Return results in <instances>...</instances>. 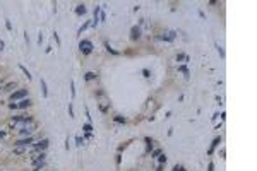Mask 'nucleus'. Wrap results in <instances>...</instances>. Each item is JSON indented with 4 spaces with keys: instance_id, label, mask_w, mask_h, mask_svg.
Listing matches in <instances>:
<instances>
[{
    "instance_id": "f257e3e1",
    "label": "nucleus",
    "mask_w": 257,
    "mask_h": 171,
    "mask_svg": "<svg viewBox=\"0 0 257 171\" xmlns=\"http://www.w3.org/2000/svg\"><path fill=\"white\" fill-rule=\"evenodd\" d=\"M79 48H81V51H82V53L87 55V53H91V50H93V43L89 39H82V41L79 43Z\"/></svg>"
},
{
    "instance_id": "f03ea898",
    "label": "nucleus",
    "mask_w": 257,
    "mask_h": 171,
    "mask_svg": "<svg viewBox=\"0 0 257 171\" xmlns=\"http://www.w3.org/2000/svg\"><path fill=\"white\" fill-rule=\"evenodd\" d=\"M26 94H27V89H21V91H16L10 98H12V101H14V99H21V98H24Z\"/></svg>"
},
{
    "instance_id": "7ed1b4c3",
    "label": "nucleus",
    "mask_w": 257,
    "mask_h": 171,
    "mask_svg": "<svg viewBox=\"0 0 257 171\" xmlns=\"http://www.w3.org/2000/svg\"><path fill=\"white\" fill-rule=\"evenodd\" d=\"M34 147L38 149V151H40V149H41V151H43V149H46V147H48V139H43V140H40L38 144H34Z\"/></svg>"
},
{
    "instance_id": "20e7f679",
    "label": "nucleus",
    "mask_w": 257,
    "mask_h": 171,
    "mask_svg": "<svg viewBox=\"0 0 257 171\" xmlns=\"http://www.w3.org/2000/svg\"><path fill=\"white\" fill-rule=\"evenodd\" d=\"M130 33H132V34H130V38H132V39H137L139 36H141V29H139L137 26L132 27V31H130Z\"/></svg>"
},
{
    "instance_id": "39448f33",
    "label": "nucleus",
    "mask_w": 257,
    "mask_h": 171,
    "mask_svg": "<svg viewBox=\"0 0 257 171\" xmlns=\"http://www.w3.org/2000/svg\"><path fill=\"white\" fill-rule=\"evenodd\" d=\"M31 142H33V139H31V137H27V139H23V140H17V142H16V145H17V147H23V145L31 144Z\"/></svg>"
},
{
    "instance_id": "423d86ee",
    "label": "nucleus",
    "mask_w": 257,
    "mask_h": 171,
    "mask_svg": "<svg viewBox=\"0 0 257 171\" xmlns=\"http://www.w3.org/2000/svg\"><path fill=\"white\" fill-rule=\"evenodd\" d=\"M40 84H41V89H43V96H48V89H46V82H45V79H40Z\"/></svg>"
},
{
    "instance_id": "0eeeda50",
    "label": "nucleus",
    "mask_w": 257,
    "mask_h": 171,
    "mask_svg": "<svg viewBox=\"0 0 257 171\" xmlns=\"http://www.w3.org/2000/svg\"><path fill=\"white\" fill-rule=\"evenodd\" d=\"M163 39H166V41H173V39H175V33H173V31L166 33L165 36H163Z\"/></svg>"
},
{
    "instance_id": "6e6552de",
    "label": "nucleus",
    "mask_w": 257,
    "mask_h": 171,
    "mask_svg": "<svg viewBox=\"0 0 257 171\" xmlns=\"http://www.w3.org/2000/svg\"><path fill=\"white\" fill-rule=\"evenodd\" d=\"M17 106H19V108H27V106H31V101H29V99H23Z\"/></svg>"
},
{
    "instance_id": "1a4fd4ad",
    "label": "nucleus",
    "mask_w": 257,
    "mask_h": 171,
    "mask_svg": "<svg viewBox=\"0 0 257 171\" xmlns=\"http://www.w3.org/2000/svg\"><path fill=\"white\" fill-rule=\"evenodd\" d=\"M84 79H86V81H93V79H96V72H87V74L84 75Z\"/></svg>"
},
{
    "instance_id": "9d476101",
    "label": "nucleus",
    "mask_w": 257,
    "mask_h": 171,
    "mask_svg": "<svg viewBox=\"0 0 257 171\" xmlns=\"http://www.w3.org/2000/svg\"><path fill=\"white\" fill-rule=\"evenodd\" d=\"M86 12V7L84 5H77V9H76V14L77 16H81V14H84Z\"/></svg>"
},
{
    "instance_id": "9b49d317",
    "label": "nucleus",
    "mask_w": 257,
    "mask_h": 171,
    "mask_svg": "<svg viewBox=\"0 0 257 171\" xmlns=\"http://www.w3.org/2000/svg\"><path fill=\"white\" fill-rule=\"evenodd\" d=\"M19 68H21V70H23V72H24V75L27 77V79H31V74H29V70H27L26 67H23V65H19Z\"/></svg>"
},
{
    "instance_id": "f8f14e48",
    "label": "nucleus",
    "mask_w": 257,
    "mask_h": 171,
    "mask_svg": "<svg viewBox=\"0 0 257 171\" xmlns=\"http://www.w3.org/2000/svg\"><path fill=\"white\" fill-rule=\"evenodd\" d=\"M82 130H84V132H86V133H91V132H93V127H91V125H89V123H86V125H84V127H82Z\"/></svg>"
},
{
    "instance_id": "ddd939ff",
    "label": "nucleus",
    "mask_w": 257,
    "mask_h": 171,
    "mask_svg": "<svg viewBox=\"0 0 257 171\" xmlns=\"http://www.w3.org/2000/svg\"><path fill=\"white\" fill-rule=\"evenodd\" d=\"M218 144H219V137H216L214 140H212V144H211V149H209V152H212V149H214V147H216Z\"/></svg>"
},
{
    "instance_id": "4468645a",
    "label": "nucleus",
    "mask_w": 257,
    "mask_h": 171,
    "mask_svg": "<svg viewBox=\"0 0 257 171\" xmlns=\"http://www.w3.org/2000/svg\"><path fill=\"white\" fill-rule=\"evenodd\" d=\"M105 46H106V50H108V51H110V53H113V55H118V51H115V50H113V48H110V45H108V43H106V45H105Z\"/></svg>"
},
{
    "instance_id": "2eb2a0df",
    "label": "nucleus",
    "mask_w": 257,
    "mask_h": 171,
    "mask_svg": "<svg viewBox=\"0 0 257 171\" xmlns=\"http://www.w3.org/2000/svg\"><path fill=\"white\" fill-rule=\"evenodd\" d=\"M115 122H117V123H125V118H122V116H115Z\"/></svg>"
},
{
    "instance_id": "dca6fc26",
    "label": "nucleus",
    "mask_w": 257,
    "mask_h": 171,
    "mask_svg": "<svg viewBox=\"0 0 257 171\" xmlns=\"http://www.w3.org/2000/svg\"><path fill=\"white\" fill-rule=\"evenodd\" d=\"M21 133H23V135H31V130H29V128H23Z\"/></svg>"
},
{
    "instance_id": "f3484780",
    "label": "nucleus",
    "mask_w": 257,
    "mask_h": 171,
    "mask_svg": "<svg viewBox=\"0 0 257 171\" xmlns=\"http://www.w3.org/2000/svg\"><path fill=\"white\" fill-rule=\"evenodd\" d=\"M70 87H72V96H76V84H74V81L70 82Z\"/></svg>"
},
{
    "instance_id": "a211bd4d",
    "label": "nucleus",
    "mask_w": 257,
    "mask_h": 171,
    "mask_svg": "<svg viewBox=\"0 0 257 171\" xmlns=\"http://www.w3.org/2000/svg\"><path fill=\"white\" fill-rule=\"evenodd\" d=\"M23 152H24V149H23V147H17L16 151H14V154H23Z\"/></svg>"
},
{
    "instance_id": "6ab92c4d",
    "label": "nucleus",
    "mask_w": 257,
    "mask_h": 171,
    "mask_svg": "<svg viewBox=\"0 0 257 171\" xmlns=\"http://www.w3.org/2000/svg\"><path fill=\"white\" fill-rule=\"evenodd\" d=\"M86 27H89V22H86V24H82V27H81V29H79V34L82 33V31L86 29Z\"/></svg>"
},
{
    "instance_id": "aec40b11",
    "label": "nucleus",
    "mask_w": 257,
    "mask_h": 171,
    "mask_svg": "<svg viewBox=\"0 0 257 171\" xmlns=\"http://www.w3.org/2000/svg\"><path fill=\"white\" fill-rule=\"evenodd\" d=\"M159 162L163 164V162H166V156H159Z\"/></svg>"
},
{
    "instance_id": "412c9836",
    "label": "nucleus",
    "mask_w": 257,
    "mask_h": 171,
    "mask_svg": "<svg viewBox=\"0 0 257 171\" xmlns=\"http://www.w3.org/2000/svg\"><path fill=\"white\" fill-rule=\"evenodd\" d=\"M69 115L74 116V110H72V104H69Z\"/></svg>"
},
{
    "instance_id": "4be33fe9",
    "label": "nucleus",
    "mask_w": 257,
    "mask_h": 171,
    "mask_svg": "<svg viewBox=\"0 0 257 171\" xmlns=\"http://www.w3.org/2000/svg\"><path fill=\"white\" fill-rule=\"evenodd\" d=\"M53 38H55V41L58 43V45H60V38H58V34H57V33H53Z\"/></svg>"
},
{
    "instance_id": "5701e85b",
    "label": "nucleus",
    "mask_w": 257,
    "mask_h": 171,
    "mask_svg": "<svg viewBox=\"0 0 257 171\" xmlns=\"http://www.w3.org/2000/svg\"><path fill=\"white\" fill-rule=\"evenodd\" d=\"M159 154H161V151H159V149H156V151L153 152V158H156V156H159Z\"/></svg>"
},
{
    "instance_id": "b1692460",
    "label": "nucleus",
    "mask_w": 257,
    "mask_h": 171,
    "mask_svg": "<svg viewBox=\"0 0 257 171\" xmlns=\"http://www.w3.org/2000/svg\"><path fill=\"white\" fill-rule=\"evenodd\" d=\"M76 142H77V145H82V139L81 137H76Z\"/></svg>"
},
{
    "instance_id": "393cba45",
    "label": "nucleus",
    "mask_w": 257,
    "mask_h": 171,
    "mask_svg": "<svg viewBox=\"0 0 257 171\" xmlns=\"http://www.w3.org/2000/svg\"><path fill=\"white\" fill-rule=\"evenodd\" d=\"M173 171H185V169H183L182 166H178V164H177V166H175V169H173Z\"/></svg>"
},
{
    "instance_id": "a878e982",
    "label": "nucleus",
    "mask_w": 257,
    "mask_h": 171,
    "mask_svg": "<svg viewBox=\"0 0 257 171\" xmlns=\"http://www.w3.org/2000/svg\"><path fill=\"white\" fill-rule=\"evenodd\" d=\"M142 74H144V77H149V70H148V68H144V70H142Z\"/></svg>"
},
{
    "instance_id": "bb28decb",
    "label": "nucleus",
    "mask_w": 257,
    "mask_h": 171,
    "mask_svg": "<svg viewBox=\"0 0 257 171\" xmlns=\"http://www.w3.org/2000/svg\"><path fill=\"white\" fill-rule=\"evenodd\" d=\"M9 106H10V110H16V108H19V106H17V104H16V103H10V104H9Z\"/></svg>"
},
{
    "instance_id": "cd10ccee",
    "label": "nucleus",
    "mask_w": 257,
    "mask_h": 171,
    "mask_svg": "<svg viewBox=\"0 0 257 171\" xmlns=\"http://www.w3.org/2000/svg\"><path fill=\"white\" fill-rule=\"evenodd\" d=\"M180 70H182V72L185 74V75H189V72H187V68H185V67H180Z\"/></svg>"
},
{
    "instance_id": "c85d7f7f",
    "label": "nucleus",
    "mask_w": 257,
    "mask_h": 171,
    "mask_svg": "<svg viewBox=\"0 0 257 171\" xmlns=\"http://www.w3.org/2000/svg\"><path fill=\"white\" fill-rule=\"evenodd\" d=\"M2 48H4V41H2V39H0V50H2Z\"/></svg>"
},
{
    "instance_id": "c756f323",
    "label": "nucleus",
    "mask_w": 257,
    "mask_h": 171,
    "mask_svg": "<svg viewBox=\"0 0 257 171\" xmlns=\"http://www.w3.org/2000/svg\"><path fill=\"white\" fill-rule=\"evenodd\" d=\"M4 135H5V132H0V139H2V137H4Z\"/></svg>"
},
{
    "instance_id": "7c9ffc66",
    "label": "nucleus",
    "mask_w": 257,
    "mask_h": 171,
    "mask_svg": "<svg viewBox=\"0 0 257 171\" xmlns=\"http://www.w3.org/2000/svg\"><path fill=\"white\" fill-rule=\"evenodd\" d=\"M0 84H2V81H0Z\"/></svg>"
}]
</instances>
